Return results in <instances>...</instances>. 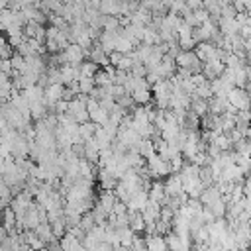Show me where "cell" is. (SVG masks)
<instances>
[{
    "label": "cell",
    "mask_w": 251,
    "mask_h": 251,
    "mask_svg": "<svg viewBox=\"0 0 251 251\" xmlns=\"http://www.w3.org/2000/svg\"><path fill=\"white\" fill-rule=\"evenodd\" d=\"M96 86L98 84H96V78L94 76H80L78 78V90H80V94H92Z\"/></svg>",
    "instance_id": "4316f807"
},
{
    "label": "cell",
    "mask_w": 251,
    "mask_h": 251,
    "mask_svg": "<svg viewBox=\"0 0 251 251\" xmlns=\"http://www.w3.org/2000/svg\"><path fill=\"white\" fill-rule=\"evenodd\" d=\"M96 84L98 86H110V84H114V78H116V73H108L104 67L96 73Z\"/></svg>",
    "instance_id": "83f0119b"
},
{
    "label": "cell",
    "mask_w": 251,
    "mask_h": 251,
    "mask_svg": "<svg viewBox=\"0 0 251 251\" xmlns=\"http://www.w3.org/2000/svg\"><path fill=\"white\" fill-rule=\"evenodd\" d=\"M245 53H247V57L251 59V37L245 39Z\"/></svg>",
    "instance_id": "f35d334b"
},
{
    "label": "cell",
    "mask_w": 251,
    "mask_h": 251,
    "mask_svg": "<svg viewBox=\"0 0 251 251\" xmlns=\"http://www.w3.org/2000/svg\"><path fill=\"white\" fill-rule=\"evenodd\" d=\"M229 0H204V8L210 12V16H212V20H220L222 18V10H224V6L227 4Z\"/></svg>",
    "instance_id": "44dd1931"
},
{
    "label": "cell",
    "mask_w": 251,
    "mask_h": 251,
    "mask_svg": "<svg viewBox=\"0 0 251 251\" xmlns=\"http://www.w3.org/2000/svg\"><path fill=\"white\" fill-rule=\"evenodd\" d=\"M212 96H214V92H212V84H210V80H206L204 84L196 86V90H194V94H192V98H204V100H210Z\"/></svg>",
    "instance_id": "4dcf8cb0"
},
{
    "label": "cell",
    "mask_w": 251,
    "mask_h": 251,
    "mask_svg": "<svg viewBox=\"0 0 251 251\" xmlns=\"http://www.w3.org/2000/svg\"><path fill=\"white\" fill-rule=\"evenodd\" d=\"M118 229V239H120V245L122 247H131V243H133V239H135V231L129 227V226H126V227H116Z\"/></svg>",
    "instance_id": "cb8c5ba5"
},
{
    "label": "cell",
    "mask_w": 251,
    "mask_h": 251,
    "mask_svg": "<svg viewBox=\"0 0 251 251\" xmlns=\"http://www.w3.org/2000/svg\"><path fill=\"white\" fill-rule=\"evenodd\" d=\"M129 227L135 233H143L147 229V222H145L141 212H129Z\"/></svg>",
    "instance_id": "603a6c76"
},
{
    "label": "cell",
    "mask_w": 251,
    "mask_h": 251,
    "mask_svg": "<svg viewBox=\"0 0 251 251\" xmlns=\"http://www.w3.org/2000/svg\"><path fill=\"white\" fill-rule=\"evenodd\" d=\"M175 92V82L171 78H163L157 84H153V100L159 110H169L171 108V96Z\"/></svg>",
    "instance_id": "6da1fadb"
},
{
    "label": "cell",
    "mask_w": 251,
    "mask_h": 251,
    "mask_svg": "<svg viewBox=\"0 0 251 251\" xmlns=\"http://www.w3.org/2000/svg\"><path fill=\"white\" fill-rule=\"evenodd\" d=\"M88 112H90V122H94V124H98V126H104V124L110 120V112L104 110L102 106H96V108H92V110H88Z\"/></svg>",
    "instance_id": "d4e9b609"
},
{
    "label": "cell",
    "mask_w": 251,
    "mask_h": 251,
    "mask_svg": "<svg viewBox=\"0 0 251 251\" xmlns=\"http://www.w3.org/2000/svg\"><path fill=\"white\" fill-rule=\"evenodd\" d=\"M210 84H212V92H214V96H224V98H227L229 90L233 88V84H231L224 75L218 76V78H214V80H210Z\"/></svg>",
    "instance_id": "4fadbf2b"
},
{
    "label": "cell",
    "mask_w": 251,
    "mask_h": 251,
    "mask_svg": "<svg viewBox=\"0 0 251 251\" xmlns=\"http://www.w3.org/2000/svg\"><path fill=\"white\" fill-rule=\"evenodd\" d=\"M186 6L190 10H198V8H204V0H186Z\"/></svg>",
    "instance_id": "8d00e7d4"
},
{
    "label": "cell",
    "mask_w": 251,
    "mask_h": 251,
    "mask_svg": "<svg viewBox=\"0 0 251 251\" xmlns=\"http://www.w3.org/2000/svg\"><path fill=\"white\" fill-rule=\"evenodd\" d=\"M175 61H176V65H178L180 69H188L192 75L202 73V67H204V63L200 61V57L196 55L194 49H182V51L176 55Z\"/></svg>",
    "instance_id": "3957f363"
},
{
    "label": "cell",
    "mask_w": 251,
    "mask_h": 251,
    "mask_svg": "<svg viewBox=\"0 0 251 251\" xmlns=\"http://www.w3.org/2000/svg\"><path fill=\"white\" fill-rule=\"evenodd\" d=\"M61 55H63L65 65H80L88 57V51L84 47H80L78 43H71L67 49L61 51Z\"/></svg>",
    "instance_id": "8992f818"
},
{
    "label": "cell",
    "mask_w": 251,
    "mask_h": 251,
    "mask_svg": "<svg viewBox=\"0 0 251 251\" xmlns=\"http://www.w3.org/2000/svg\"><path fill=\"white\" fill-rule=\"evenodd\" d=\"M184 165H186V163H184V155H182V153H178V155H175V157L171 159V169H173V173H180Z\"/></svg>",
    "instance_id": "e575fe53"
},
{
    "label": "cell",
    "mask_w": 251,
    "mask_h": 251,
    "mask_svg": "<svg viewBox=\"0 0 251 251\" xmlns=\"http://www.w3.org/2000/svg\"><path fill=\"white\" fill-rule=\"evenodd\" d=\"M126 204H127L129 212H143L145 206L149 204V192L147 190H137V192L131 194V198Z\"/></svg>",
    "instance_id": "9c48e42d"
},
{
    "label": "cell",
    "mask_w": 251,
    "mask_h": 251,
    "mask_svg": "<svg viewBox=\"0 0 251 251\" xmlns=\"http://www.w3.org/2000/svg\"><path fill=\"white\" fill-rule=\"evenodd\" d=\"M88 59H90V61H94L96 65H102V67L110 65V55L100 47V43H98V45H94L92 49H88Z\"/></svg>",
    "instance_id": "d6986e66"
},
{
    "label": "cell",
    "mask_w": 251,
    "mask_h": 251,
    "mask_svg": "<svg viewBox=\"0 0 251 251\" xmlns=\"http://www.w3.org/2000/svg\"><path fill=\"white\" fill-rule=\"evenodd\" d=\"M102 27L106 29V31H122V20L118 18V16H104V24H102Z\"/></svg>",
    "instance_id": "f546056e"
},
{
    "label": "cell",
    "mask_w": 251,
    "mask_h": 251,
    "mask_svg": "<svg viewBox=\"0 0 251 251\" xmlns=\"http://www.w3.org/2000/svg\"><path fill=\"white\" fill-rule=\"evenodd\" d=\"M35 233L45 241V245H53V243L57 241V235H55V231H53L49 220H47V222H41V224L35 227Z\"/></svg>",
    "instance_id": "2e32d148"
},
{
    "label": "cell",
    "mask_w": 251,
    "mask_h": 251,
    "mask_svg": "<svg viewBox=\"0 0 251 251\" xmlns=\"http://www.w3.org/2000/svg\"><path fill=\"white\" fill-rule=\"evenodd\" d=\"M147 171H149V175H151V178H163V176H169L171 173H173V169H171V161L169 159H165L163 155H159V153H153V155H149L147 157Z\"/></svg>",
    "instance_id": "7a4b0ae2"
},
{
    "label": "cell",
    "mask_w": 251,
    "mask_h": 251,
    "mask_svg": "<svg viewBox=\"0 0 251 251\" xmlns=\"http://www.w3.org/2000/svg\"><path fill=\"white\" fill-rule=\"evenodd\" d=\"M145 241H147V251H169V245H167L165 235L151 233V235L145 237Z\"/></svg>",
    "instance_id": "e0dca14e"
},
{
    "label": "cell",
    "mask_w": 251,
    "mask_h": 251,
    "mask_svg": "<svg viewBox=\"0 0 251 251\" xmlns=\"http://www.w3.org/2000/svg\"><path fill=\"white\" fill-rule=\"evenodd\" d=\"M96 127H98V124H94V122H84V124H80V126H78V135H80V139H82V141L92 139V137L96 135Z\"/></svg>",
    "instance_id": "484cf974"
},
{
    "label": "cell",
    "mask_w": 251,
    "mask_h": 251,
    "mask_svg": "<svg viewBox=\"0 0 251 251\" xmlns=\"http://www.w3.org/2000/svg\"><path fill=\"white\" fill-rule=\"evenodd\" d=\"M224 71H226V63H224L222 59L208 61V63H204V67H202V73H204V76H206L208 80H214V78L222 76Z\"/></svg>",
    "instance_id": "30bf717a"
},
{
    "label": "cell",
    "mask_w": 251,
    "mask_h": 251,
    "mask_svg": "<svg viewBox=\"0 0 251 251\" xmlns=\"http://www.w3.org/2000/svg\"><path fill=\"white\" fill-rule=\"evenodd\" d=\"M118 33L120 31H102L100 33V37H98V43H100V47L110 55L112 51H116V41H118Z\"/></svg>",
    "instance_id": "5bb4252c"
},
{
    "label": "cell",
    "mask_w": 251,
    "mask_h": 251,
    "mask_svg": "<svg viewBox=\"0 0 251 251\" xmlns=\"http://www.w3.org/2000/svg\"><path fill=\"white\" fill-rule=\"evenodd\" d=\"M249 112H251V106H249Z\"/></svg>",
    "instance_id": "ab89813d"
},
{
    "label": "cell",
    "mask_w": 251,
    "mask_h": 251,
    "mask_svg": "<svg viewBox=\"0 0 251 251\" xmlns=\"http://www.w3.org/2000/svg\"><path fill=\"white\" fill-rule=\"evenodd\" d=\"M149 200H153V202H159L161 206H163V202H165V198H167V192H165V182H161L159 178H155L153 182H151V186H149Z\"/></svg>",
    "instance_id": "9a60e30c"
},
{
    "label": "cell",
    "mask_w": 251,
    "mask_h": 251,
    "mask_svg": "<svg viewBox=\"0 0 251 251\" xmlns=\"http://www.w3.org/2000/svg\"><path fill=\"white\" fill-rule=\"evenodd\" d=\"M86 100L88 96H76L75 100L69 102V112L78 124H84V122H90V112H88V106H86Z\"/></svg>",
    "instance_id": "277c9868"
},
{
    "label": "cell",
    "mask_w": 251,
    "mask_h": 251,
    "mask_svg": "<svg viewBox=\"0 0 251 251\" xmlns=\"http://www.w3.org/2000/svg\"><path fill=\"white\" fill-rule=\"evenodd\" d=\"M161 204L159 202H153V200H149V204L145 206V210L141 212L143 214V218H145V222L147 224H155L159 218H161Z\"/></svg>",
    "instance_id": "ffe728a7"
},
{
    "label": "cell",
    "mask_w": 251,
    "mask_h": 251,
    "mask_svg": "<svg viewBox=\"0 0 251 251\" xmlns=\"http://www.w3.org/2000/svg\"><path fill=\"white\" fill-rule=\"evenodd\" d=\"M243 192H245V196H249V194H251V173L243 178Z\"/></svg>",
    "instance_id": "74e56055"
},
{
    "label": "cell",
    "mask_w": 251,
    "mask_h": 251,
    "mask_svg": "<svg viewBox=\"0 0 251 251\" xmlns=\"http://www.w3.org/2000/svg\"><path fill=\"white\" fill-rule=\"evenodd\" d=\"M137 49V45L131 41V39H127L122 31L118 33V41H116V51H120V53H124V55H129V53H133Z\"/></svg>",
    "instance_id": "7402d4cb"
},
{
    "label": "cell",
    "mask_w": 251,
    "mask_h": 251,
    "mask_svg": "<svg viewBox=\"0 0 251 251\" xmlns=\"http://www.w3.org/2000/svg\"><path fill=\"white\" fill-rule=\"evenodd\" d=\"M0 53H2V59H12L14 57V45L8 41V37L2 39V47H0Z\"/></svg>",
    "instance_id": "d6a6232c"
},
{
    "label": "cell",
    "mask_w": 251,
    "mask_h": 251,
    "mask_svg": "<svg viewBox=\"0 0 251 251\" xmlns=\"http://www.w3.org/2000/svg\"><path fill=\"white\" fill-rule=\"evenodd\" d=\"M227 102L231 104V108H233L235 112H239V110H249V106H251V96H249L247 88L233 86V88L229 90V94H227Z\"/></svg>",
    "instance_id": "5b68a950"
},
{
    "label": "cell",
    "mask_w": 251,
    "mask_h": 251,
    "mask_svg": "<svg viewBox=\"0 0 251 251\" xmlns=\"http://www.w3.org/2000/svg\"><path fill=\"white\" fill-rule=\"evenodd\" d=\"M176 37H178V45H180L182 49H194L196 43H198V41L194 39V27H192L190 24H186V22H182V24L178 25Z\"/></svg>",
    "instance_id": "52a82bcc"
},
{
    "label": "cell",
    "mask_w": 251,
    "mask_h": 251,
    "mask_svg": "<svg viewBox=\"0 0 251 251\" xmlns=\"http://www.w3.org/2000/svg\"><path fill=\"white\" fill-rule=\"evenodd\" d=\"M100 69H98V65L94 63V61H84V63H80V76H96V73H98Z\"/></svg>",
    "instance_id": "1f68e13d"
},
{
    "label": "cell",
    "mask_w": 251,
    "mask_h": 251,
    "mask_svg": "<svg viewBox=\"0 0 251 251\" xmlns=\"http://www.w3.org/2000/svg\"><path fill=\"white\" fill-rule=\"evenodd\" d=\"M94 226H98V224H96V220H94L92 212H86V214L82 216V220H80V227H82L84 231H90Z\"/></svg>",
    "instance_id": "836d02e7"
},
{
    "label": "cell",
    "mask_w": 251,
    "mask_h": 251,
    "mask_svg": "<svg viewBox=\"0 0 251 251\" xmlns=\"http://www.w3.org/2000/svg\"><path fill=\"white\" fill-rule=\"evenodd\" d=\"M122 57H124V53H120V51H112V53H110V65L118 67V63L122 61Z\"/></svg>",
    "instance_id": "d590c367"
},
{
    "label": "cell",
    "mask_w": 251,
    "mask_h": 251,
    "mask_svg": "<svg viewBox=\"0 0 251 251\" xmlns=\"http://www.w3.org/2000/svg\"><path fill=\"white\" fill-rule=\"evenodd\" d=\"M63 94H65V84H49L45 88V104L51 112L55 110V104L63 100Z\"/></svg>",
    "instance_id": "ba28073f"
},
{
    "label": "cell",
    "mask_w": 251,
    "mask_h": 251,
    "mask_svg": "<svg viewBox=\"0 0 251 251\" xmlns=\"http://www.w3.org/2000/svg\"><path fill=\"white\" fill-rule=\"evenodd\" d=\"M218 25H220V31H222L224 35H235V33H239V24H237L235 18H226V16H222V18L218 20Z\"/></svg>",
    "instance_id": "ac0fdd59"
},
{
    "label": "cell",
    "mask_w": 251,
    "mask_h": 251,
    "mask_svg": "<svg viewBox=\"0 0 251 251\" xmlns=\"http://www.w3.org/2000/svg\"><path fill=\"white\" fill-rule=\"evenodd\" d=\"M116 202H118V196H116L114 190H102V192L96 196V204H98L102 210H106L108 214H112Z\"/></svg>",
    "instance_id": "7c38bea8"
},
{
    "label": "cell",
    "mask_w": 251,
    "mask_h": 251,
    "mask_svg": "<svg viewBox=\"0 0 251 251\" xmlns=\"http://www.w3.org/2000/svg\"><path fill=\"white\" fill-rule=\"evenodd\" d=\"M165 192L167 196H180L184 192V186H182V180H180V175L178 173H173L167 176L165 180Z\"/></svg>",
    "instance_id": "8fae6325"
},
{
    "label": "cell",
    "mask_w": 251,
    "mask_h": 251,
    "mask_svg": "<svg viewBox=\"0 0 251 251\" xmlns=\"http://www.w3.org/2000/svg\"><path fill=\"white\" fill-rule=\"evenodd\" d=\"M190 110L196 114V116H206L210 112V106H208V100L204 98H192V104H190Z\"/></svg>",
    "instance_id": "f1b7e54d"
}]
</instances>
